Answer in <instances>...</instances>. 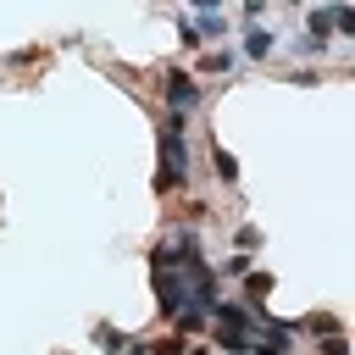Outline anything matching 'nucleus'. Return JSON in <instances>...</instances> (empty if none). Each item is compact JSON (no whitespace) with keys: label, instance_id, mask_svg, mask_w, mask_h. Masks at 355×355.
Instances as JSON below:
<instances>
[{"label":"nucleus","instance_id":"9","mask_svg":"<svg viewBox=\"0 0 355 355\" xmlns=\"http://www.w3.org/2000/svg\"><path fill=\"white\" fill-rule=\"evenodd\" d=\"M105 355H150V344H144V338H122V333H116V338L105 344Z\"/></svg>","mask_w":355,"mask_h":355},{"label":"nucleus","instance_id":"20","mask_svg":"<svg viewBox=\"0 0 355 355\" xmlns=\"http://www.w3.org/2000/svg\"><path fill=\"white\" fill-rule=\"evenodd\" d=\"M294 6H300V0H294Z\"/></svg>","mask_w":355,"mask_h":355},{"label":"nucleus","instance_id":"10","mask_svg":"<svg viewBox=\"0 0 355 355\" xmlns=\"http://www.w3.org/2000/svg\"><path fill=\"white\" fill-rule=\"evenodd\" d=\"M194 28H200V39H222V33H227V17H216V11H205V17L194 22Z\"/></svg>","mask_w":355,"mask_h":355},{"label":"nucleus","instance_id":"13","mask_svg":"<svg viewBox=\"0 0 355 355\" xmlns=\"http://www.w3.org/2000/svg\"><path fill=\"white\" fill-rule=\"evenodd\" d=\"M150 355H189V344H183V333H172V338L150 344Z\"/></svg>","mask_w":355,"mask_h":355},{"label":"nucleus","instance_id":"6","mask_svg":"<svg viewBox=\"0 0 355 355\" xmlns=\"http://www.w3.org/2000/svg\"><path fill=\"white\" fill-rule=\"evenodd\" d=\"M211 166H216V178H222V183H227V189H233V183H239V161H233V155H227V150H222V139H216V150H211Z\"/></svg>","mask_w":355,"mask_h":355},{"label":"nucleus","instance_id":"8","mask_svg":"<svg viewBox=\"0 0 355 355\" xmlns=\"http://www.w3.org/2000/svg\"><path fill=\"white\" fill-rule=\"evenodd\" d=\"M233 61H239L233 50H205V55H200V67H205V72H233Z\"/></svg>","mask_w":355,"mask_h":355},{"label":"nucleus","instance_id":"16","mask_svg":"<svg viewBox=\"0 0 355 355\" xmlns=\"http://www.w3.org/2000/svg\"><path fill=\"white\" fill-rule=\"evenodd\" d=\"M255 244H261V227L244 222V227H239V250H255Z\"/></svg>","mask_w":355,"mask_h":355},{"label":"nucleus","instance_id":"1","mask_svg":"<svg viewBox=\"0 0 355 355\" xmlns=\"http://www.w3.org/2000/svg\"><path fill=\"white\" fill-rule=\"evenodd\" d=\"M189 183V150H183V116H161V166H155V194H172Z\"/></svg>","mask_w":355,"mask_h":355},{"label":"nucleus","instance_id":"15","mask_svg":"<svg viewBox=\"0 0 355 355\" xmlns=\"http://www.w3.org/2000/svg\"><path fill=\"white\" fill-rule=\"evenodd\" d=\"M322 355H349V344H344V333H322Z\"/></svg>","mask_w":355,"mask_h":355},{"label":"nucleus","instance_id":"19","mask_svg":"<svg viewBox=\"0 0 355 355\" xmlns=\"http://www.w3.org/2000/svg\"><path fill=\"white\" fill-rule=\"evenodd\" d=\"M288 355H294V349H288Z\"/></svg>","mask_w":355,"mask_h":355},{"label":"nucleus","instance_id":"4","mask_svg":"<svg viewBox=\"0 0 355 355\" xmlns=\"http://www.w3.org/2000/svg\"><path fill=\"white\" fill-rule=\"evenodd\" d=\"M272 50H277V33H272V28H250V33H244V55H250V61H266Z\"/></svg>","mask_w":355,"mask_h":355},{"label":"nucleus","instance_id":"17","mask_svg":"<svg viewBox=\"0 0 355 355\" xmlns=\"http://www.w3.org/2000/svg\"><path fill=\"white\" fill-rule=\"evenodd\" d=\"M189 6H194L200 17H205V11H222V0H189Z\"/></svg>","mask_w":355,"mask_h":355},{"label":"nucleus","instance_id":"18","mask_svg":"<svg viewBox=\"0 0 355 355\" xmlns=\"http://www.w3.org/2000/svg\"><path fill=\"white\" fill-rule=\"evenodd\" d=\"M266 6H272V0H244V17H261Z\"/></svg>","mask_w":355,"mask_h":355},{"label":"nucleus","instance_id":"11","mask_svg":"<svg viewBox=\"0 0 355 355\" xmlns=\"http://www.w3.org/2000/svg\"><path fill=\"white\" fill-rule=\"evenodd\" d=\"M250 266H255V261H250V250H239V255H227V261H222L216 272H222V277H244Z\"/></svg>","mask_w":355,"mask_h":355},{"label":"nucleus","instance_id":"7","mask_svg":"<svg viewBox=\"0 0 355 355\" xmlns=\"http://www.w3.org/2000/svg\"><path fill=\"white\" fill-rule=\"evenodd\" d=\"M294 327H305V333H344V322H338L333 311H316V316H305V322H294Z\"/></svg>","mask_w":355,"mask_h":355},{"label":"nucleus","instance_id":"2","mask_svg":"<svg viewBox=\"0 0 355 355\" xmlns=\"http://www.w3.org/2000/svg\"><path fill=\"white\" fill-rule=\"evenodd\" d=\"M200 78L194 72H178V67H166L161 72V100H166V111H178V116H189L194 105H200Z\"/></svg>","mask_w":355,"mask_h":355},{"label":"nucleus","instance_id":"3","mask_svg":"<svg viewBox=\"0 0 355 355\" xmlns=\"http://www.w3.org/2000/svg\"><path fill=\"white\" fill-rule=\"evenodd\" d=\"M272 288H277V277H272V272H255V266L244 272V305H250V311H255V305H261Z\"/></svg>","mask_w":355,"mask_h":355},{"label":"nucleus","instance_id":"14","mask_svg":"<svg viewBox=\"0 0 355 355\" xmlns=\"http://www.w3.org/2000/svg\"><path fill=\"white\" fill-rule=\"evenodd\" d=\"M178 44H183V50H200V28H194V22H178Z\"/></svg>","mask_w":355,"mask_h":355},{"label":"nucleus","instance_id":"12","mask_svg":"<svg viewBox=\"0 0 355 355\" xmlns=\"http://www.w3.org/2000/svg\"><path fill=\"white\" fill-rule=\"evenodd\" d=\"M216 349H227V355H244V349H250V333H222V327H216Z\"/></svg>","mask_w":355,"mask_h":355},{"label":"nucleus","instance_id":"5","mask_svg":"<svg viewBox=\"0 0 355 355\" xmlns=\"http://www.w3.org/2000/svg\"><path fill=\"white\" fill-rule=\"evenodd\" d=\"M327 22H333V33H338V39H355V6L333 0V6H327Z\"/></svg>","mask_w":355,"mask_h":355}]
</instances>
